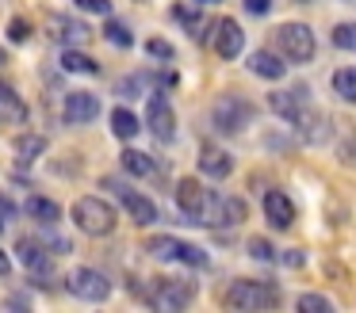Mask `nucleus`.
<instances>
[{
  "instance_id": "1",
  "label": "nucleus",
  "mask_w": 356,
  "mask_h": 313,
  "mask_svg": "<svg viewBox=\"0 0 356 313\" xmlns=\"http://www.w3.org/2000/svg\"><path fill=\"white\" fill-rule=\"evenodd\" d=\"M222 305H230V310H276L280 290L272 282H261V279H238L226 287Z\"/></svg>"
},
{
  "instance_id": "2",
  "label": "nucleus",
  "mask_w": 356,
  "mask_h": 313,
  "mask_svg": "<svg viewBox=\"0 0 356 313\" xmlns=\"http://www.w3.org/2000/svg\"><path fill=\"white\" fill-rule=\"evenodd\" d=\"M73 221H77L88 237H108V233H115L119 214L111 203H104V198H96V195H85L73 206Z\"/></svg>"
},
{
  "instance_id": "3",
  "label": "nucleus",
  "mask_w": 356,
  "mask_h": 313,
  "mask_svg": "<svg viewBox=\"0 0 356 313\" xmlns=\"http://www.w3.org/2000/svg\"><path fill=\"white\" fill-rule=\"evenodd\" d=\"M146 252L157 260H172V264H184V267H207V252L200 244H188L172 233H161V237H149L146 241Z\"/></svg>"
},
{
  "instance_id": "4",
  "label": "nucleus",
  "mask_w": 356,
  "mask_h": 313,
  "mask_svg": "<svg viewBox=\"0 0 356 313\" xmlns=\"http://www.w3.org/2000/svg\"><path fill=\"white\" fill-rule=\"evenodd\" d=\"M272 42L287 61H310L314 58V31L307 23H280L272 31Z\"/></svg>"
},
{
  "instance_id": "5",
  "label": "nucleus",
  "mask_w": 356,
  "mask_h": 313,
  "mask_svg": "<svg viewBox=\"0 0 356 313\" xmlns=\"http://www.w3.org/2000/svg\"><path fill=\"white\" fill-rule=\"evenodd\" d=\"M238 221H245V203L234 195L207 191V206L200 214V226H238Z\"/></svg>"
},
{
  "instance_id": "6",
  "label": "nucleus",
  "mask_w": 356,
  "mask_h": 313,
  "mask_svg": "<svg viewBox=\"0 0 356 313\" xmlns=\"http://www.w3.org/2000/svg\"><path fill=\"white\" fill-rule=\"evenodd\" d=\"M253 119V107L245 103L241 96H222L215 107H211V122H215L222 134H241Z\"/></svg>"
},
{
  "instance_id": "7",
  "label": "nucleus",
  "mask_w": 356,
  "mask_h": 313,
  "mask_svg": "<svg viewBox=\"0 0 356 313\" xmlns=\"http://www.w3.org/2000/svg\"><path fill=\"white\" fill-rule=\"evenodd\" d=\"M146 126L154 130L157 142H172V137H177V115H172L169 99H165L161 92H154V96L146 99Z\"/></svg>"
},
{
  "instance_id": "8",
  "label": "nucleus",
  "mask_w": 356,
  "mask_h": 313,
  "mask_svg": "<svg viewBox=\"0 0 356 313\" xmlns=\"http://www.w3.org/2000/svg\"><path fill=\"white\" fill-rule=\"evenodd\" d=\"M70 290L77 298H85V302H104L111 294V282L96 267H77V271H70Z\"/></svg>"
},
{
  "instance_id": "9",
  "label": "nucleus",
  "mask_w": 356,
  "mask_h": 313,
  "mask_svg": "<svg viewBox=\"0 0 356 313\" xmlns=\"http://www.w3.org/2000/svg\"><path fill=\"white\" fill-rule=\"evenodd\" d=\"M192 298H195V282H184V279H157L149 302L161 305V310H184V305H192Z\"/></svg>"
},
{
  "instance_id": "10",
  "label": "nucleus",
  "mask_w": 356,
  "mask_h": 313,
  "mask_svg": "<svg viewBox=\"0 0 356 313\" xmlns=\"http://www.w3.org/2000/svg\"><path fill=\"white\" fill-rule=\"evenodd\" d=\"M211 46H215V53L222 61H230V58H238L241 53V46H245V35H241V23L238 19H230V15H222V19L211 27Z\"/></svg>"
},
{
  "instance_id": "11",
  "label": "nucleus",
  "mask_w": 356,
  "mask_h": 313,
  "mask_svg": "<svg viewBox=\"0 0 356 313\" xmlns=\"http://www.w3.org/2000/svg\"><path fill=\"white\" fill-rule=\"evenodd\" d=\"M108 187H115V191H119V203H123V210L131 214L134 226H154V221L161 218L157 203H149L146 195H138V191H131V187H119L115 180H108Z\"/></svg>"
},
{
  "instance_id": "12",
  "label": "nucleus",
  "mask_w": 356,
  "mask_h": 313,
  "mask_svg": "<svg viewBox=\"0 0 356 313\" xmlns=\"http://www.w3.org/2000/svg\"><path fill=\"white\" fill-rule=\"evenodd\" d=\"M47 35L54 38V42H62V46H81V42L92 38V31H88L81 19H73V15H50Z\"/></svg>"
},
{
  "instance_id": "13",
  "label": "nucleus",
  "mask_w": 356,
  "mask_h": 313,
  "mask_svg": "<svg viewBox=\"0 0 356 313\" xmlns=\"http://www.w3.org/2000/svg\"><path fill=\"white\" fill-rule=\"evenodd\" d=\"M16 256H19V264H24L31 275H50V252H47L42 241H35V237H19Z\"/></svg>"
},
{
  "instance_id": "14",
  "label": "nucleus",
  "mask_w": 356,
  "mask_h": 313,
  "mask_svg": "<svg viewBox=\"0 0 356 313\" xmlns=\"http://www.w3.org/2000/svg\"><path fill=\"white\" fill-rule=\"evenodd\" d=\"M177 203L192 221H200L203 206H207V187H203L200 180H192V176H184V180L177 183Z\"/></svg>"
},
{
  "instance_id": "15",
  "label": "nucleus",
  "mask_w": 356,
  "mask_h": 313,
  "mask_svg": "<svg viewBox=\"0 0 356 313\" xmlns=\"http://www.w3.org/2000/svg\"><path fill=\"white\" fill-rule=\"evenodd\" d=\"M62 111L70 122H92L100 115V96H92V92H70Z\"/></svg>"
},
{
  "instance_id": "16",
  "label": "nucleus",
  "mask_w": 356,
  "mask_h": 313,
  "mask_svg": "<svg viewBox=\"0 0 356 313\" xmlns=\"http://www.w3.org/2000/svg\"><path fill=\"white\" fill-rule=\"evenodd\" d=\"M264 218H268L276 229L295 226V203L284 195V191H268V195H264Z\"/></svg>"
},
{
  "instance_id": "17",
  "label": "nucleus",
  "mask_w": 356,
  "mask_h": 313,
  "mask_svg": "<svg viewBox=\"0 0 356 313\" xmlns=\"http://www.w3.org/2000/svg\"><path fill=\"white\" fill-rule=\"evenodd\" d=\"M200 172L203 176H215V180H226L234 172V157L222 153L218 145H203L200 149Z\"/></svg>"
},
{
  "instance_id": "18",
  "label": "nucleus",
  "mask_w": 356,
  "mask_h": 313,
  "mask_svg": "<svg viewBox=\"0 0 356 313\" xmlns=\"http://www.w3.org/2000/svg\"><path fill=\"white\" fill-rule=\"evenodd\" d=\"M0 122H27V103L19 99L16 88H8V84L0 81Z\"/></svg>"
},
{
  "instance_id": "19",
  "label": "nucleus",
  "mask_w": 356,
  "mask_h": 313,
  "mask_svg": "<svg viewBox=\"0 0 356 313\" xmlns=\"http://www.w3.org/2000/svg\"><path fill=\"white\" fill-rule=\"evenodd\" d=\"M24 210H27V218L42 221V226H54V221H62V206H58L54 198H42V195H31V198L24 203Z\"/></svg>"
},
{
  "instance_id": "20",
  "label": "nucleus",
  "mask_w": 356,
  "mask_h": 313,
  "mask_svg": "<svg viewBox=\"0 0 356 313\" xmlns=\"http://www.w3.org/2000/svg\"><path fill=\"white\" fill-rule=\"evenodd\" d=\"M249 69H253L261 81H280V76H284V58H276V53H268V50H257L253 58H249Z\"/></svg>"
},
{
  "instance_id": "21",
  "label": "nucleus",
  "mask_w": 356,
  "mask_h": 313,
  "mask_svg": "<svg viewBox=\"0 0 356 313\" xmlns=\"http://www.w3.org/2000/svg\"><path fill=\"white\" fill-rule=\"evenodd\" d=\"M111 134L123 137V142H131V137L138 134V119H134L131 107H115V111H111Z\"/></svg>"
},
{
  "instance_id": "22",
  "label": "nucleus",
  "mask_w": 356,
  "mask_h": 313,
  "mask_svg": "<svg viewBox=\"0 0 356 313\" xmlns=\"http://www.w3.org/2000/svg\"><path fill=\"white\" fill-rule=\"evenodd\" d=\"M42 149H47V137H42V134H19V137H16V157L24 160V164L39 160Z\"/></svg>"
},
{
  "instance_id": "23",
  "label": "nucleus",
  "mask_w": 356,
  "mask_h": 313,
  "mask_svg": "<svg viewBox=\"0 0 356 313\" xmlns=\"http://www.w3.org/2000/svg\"><path fill=\"white\" fill-rule=\"evenodd\" d=\"M333 92H337L345 103H356V65H345L333 73Z\"/></svg>"
},
{
  "instance_id": "24",
  "label": "nucleus",
  "mask_w": 356,
  "mask_h": 313,
  "mask_svg": "<svg viewBox=\"0 0 356 313\" xmlns=\"http://www.w3.org/2000/svg\"><path fill=\"white\" fill-rule=\"evenodd\" d=\"M62 69H70V73H85V76H92V73H100V65H96L88 53H81V50H70L65 46V53H62Z\"/></svg>"
},
{
  "instance_id": "25",
  "label": "nucleus",
  "mask_w": 356,
  "mask_h": 313,
  "mask_svg": "<svg viewBox=\"0 0 356 313\" xmlns=\"http://www.w3.org/2000/svg\"><path fill=\"white\" fill-rule=\"evenodd\" d=\"M123 168L131 176H154V157H149V153H138V149H127L123 157Z\"/></svg>"
},
{
  "instance_id": "26",
  "label": "nucleus",
  "mask_w": 356,
  "mask_h": 313,
  "mask_svg": "<svg viewBox=\"0 0 356 313\" xmlns=\"http://www.w3.org/2000/svg\"><path fill=\"white\" fill-rule=\"evenodd\" d=\"M172 12H177V19H180V23H184V31H192L195 38H203V19H200V12H188L184 4H177Z\"/></svg>"
},
{
  "instance_id": "27",
  "label": "nucleus",
  "mask_w": 356,
  "mask_h": 313,
  "mask_svg": "<svg viewBox=\"0 0 356 313\" xmlns=\"http://www.w3.org/2000/svg\"><path fill=\"white\" fill-rule=\"evenodd\" d=\"M299 310H302V313H330L333 302H330L325 294H302V298H299Z\"/></svg>"
},
{
  "instance_id": "28",
  "label": "nucleus",
  "mask_w": 356,
  "mask_h": 313,
  "mask_svg": "<svg viewBox=\"0 0 356 313\" xmlns=\"http://www.w3.org/2000/svg\"><path fill=\"white\" fill-rule=\"evenodd\" d=\"M337 153H341V160H345V164L356 168V126H345V137H341Z\"/></svg>"
},
{
  "instance_id": "29",
  "label": "nucleus",
  "mask_w": 356,
  "mask_h": 313,
  "mask_svg": "<svg viewBox=\"0 0 356 313\" xmlns=\"http://www.w3.org/2000/svg\"><path fill=\"white\" fill-rule=\"evenodd\" d=\"M333 42H337L341 50H356V23H337V27H333Z\"/></svg>"
},
{
  "instance_id": "30",
  "label": "nucleus",
  "mask_w": 356,
  "mask_h": 313,
  "mask_svg": "<svg viewBox=\"0 0 356 313\" xmlns=\"http://www.w3.org/2000/svg\"><path fill=\"white\" fill-rule=\"evenodd\" d=\"M104 38H108L111 46H131V31H127L119 19H108V27H104Z\"/></svg>"
},
{
  "instance_id": "31",
  "label": "nucleus",
  "mask_w": 356,
  "mask_h": 313,
  "mask_svg": "<svg viewBox=\"0 0 356 313\" xmlns=\"http://www.w3.org/2000/svg\"><path fill=\"white\" fill-rule=\"evenodd\" d=\"M249 252H253L257 260H264V264H268V260H276V252H272V244L264 241V237H253V241H249Z\"/></svg>"
},
{
  "instance_id": "32",
  "label": "nucleus",
  "mask_w": 356,
  "mask_h": 313,
  "mask_svg": "<svg viewBox=\"0 0 356 313\" xmlns=\"http://www.w3.org/2000/svg\"><path fill=\"white\" fill-rule=\"evenodd\" d=\"M77 8L92 15H111V0H77Z\"/></svg>"
},
{
  "instance_id": "33",
  "label": "nucleus",
  "mask_w": 356,
  "mask_h": 313,
  "mask_svg": "<svg viewBox=\"0 0 356 313\" xmlns=\"http://www.w3.org/2000/svg\"><path fill=\"white\" fill-rule=\"evenodd\" d=\"M146 50L154 53V58H165V61L172 58V46H169V42H161V38H154V42H146Z\"/></svg>"
},
{
  "instance_id": "34",
  "label": "nucleus",
  "mask_w": 356,
  "mask_h": 313,
  "mask_svg": "<svg viewBox=\"0 0 356 313\" xmlns=\"http://www.w3.org/2000/svg\"><path fill=\"white\" fill-rule=\"evenodd\" d=\"M268 8H272V0H245L249 15H268Z\"/></svg>"
},
{
  "instance_id": "35",
  "label": "nucleus",
  "mask_w": 356,
  "mask_h": 313,
  "mask_svg": "<svg viewBox=\"0 0 356 313\" xmlns=\"http://www.w3.org/2000/svg\"><path fill=\"white\" fill-rule=\"evenodd\" d=\"M12 214H16V203H12L8 195H0V221H8Z\"/></svg>"
},
{
  "instance_id": "36",
  "label": "nucleus",
  "mask_w": 356,
  "mask_h": 313,
  "mask_svg": "<svg viewBox=\"0 0 356 313\" xmlns=\"http://www.w3.org/2000/svg\"><path fill=\"white\" fill-rule=\"evenodd\" d=\"M119 92H123V96H127V92L138 96V92H142V76H134V81H119Z\"/></svg>"
},
{
  "instance_id": "37",
  "label": "nucleus",
  "mask_w": 356,
  "mask_h": 313,
  "mask_svg": "<svg viewBox=\"0 0 356 313\" xmlns=\"http://www.w3.org/2000/svg\"><path fill=\"white\" fill-rule=\"evenodd\" d=\"M12 38H16V42H24V38H27V23L24 19H12Z\"/></svg>"
},
{
  "instance_id": "38",
  "label": "nucleus",
  "mask_w": 356,
  "mask_h": 313,
  "mask_svg": "<svg viewBox=\"0 0 356 313\" xmlns=\"http://www.w3.org/2000/svg\"><path fill=\"white\" fill-rule=\"evenodd\" d=\"M12 264H8V252H0V279H8Z\"/></svg>"
},
{
  "instance_id": "39",
  "label": "nucleus",
  "mask_w": 356,
  "mask_h": 313,
  "mask_svg": "<svg viewBox=\"0 0 356 313\" xmlns=\"http://www.w3.org/2000/svg\"><path fill=\"white\" fill-rule=\"evenodd\" d=\"M0 65H4V50H0Z\"/></svg>"
},
{
  "instance_id": "40",
  "label": "nucleus",
  "mask_w": 356,
  "mask_h": 313,
  "mask_svg": "<svg viewBox=\"0 0 356 313\" xmlns=\"http://www.w3.org/2000/svg\"><path fill=\"white\" fill-rule=\"evenodd\" d=\"M0 233H4V221H0Z\"/></svg>"
},
{
  "instance_id": "41",
  "label": "nucleus",
  "mask_w": 356,
  "mask_h": 313,
  "mask_svg": "<svg viewBox=\"0 0 356 313\" xmlns=\"http://www.w3.org/2000/svg\"><path fill=\"white\" fill-rule=\"evenodd\" d=\"M138 4H149V0H138Z\"/></svg>"
}]
</instances>
